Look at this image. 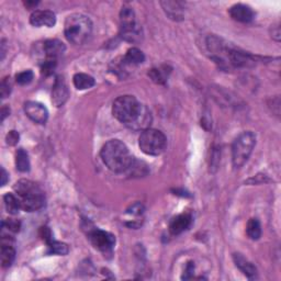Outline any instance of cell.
Returning a JSON list of instances; mask_svg holds the SVG:
<instances>
[{
  "mask_svg": "<svg viewBox=\"0 0 281 281\" xmlns=\"http://www.w3.org/2000/svg\"><path fill=\"white\" fill-rule=\"evenodd\" d=\"M112 113L117 120L134 131H144L152 123L151 111L133 96H121L115 100Z\"/></svg>",
  "mask_w": 281,
  "mask_h": 281,
  "instance_id": "obj_1",
  "label": "cell"
},
{
  "mask_svg": "<svg viewBox=\"0 0 281 281\" xmlns=\"http://www.w3.org/2000/svg\"><path fill=\"white\" fill-rule=\"evenodd\" d=\"M101 158L105 165L115 172L128 171L134 158L127 145L119 140H110L101 149Z\"/></svg>",
  "mask_w": 281,
  "mask_h": 281,
  "instance_id": "obj_2",
  "label": "cell"
},
{
  "mask_svg": "<svg viewBox=\"0 0 281 281\" xmlns=\"http://www.w3.org/2000/svg\"><path fill=\"white\" fill-rule=\"evenodd\" d=\"M14 189L17 197L20 200L22 210L27 212H34L44 207V194L35 182L27 180V179H21V180L16 182Z\"/></svg>",
  "mask_w": 281,
  "mask_h": 281,
  "instance_id": "obj_3",
  "label": "cell"
},
{
  "mask_svg": "<svg viewBox=\"0 0 281 281\" xmlns=\"http://www.w3.org/2000/svg\"><path fill=\"white\" fill-rule=\"evenodd\" d=\"M65 37L70 43L80 45L88 40L92 32V22L81 14H74L67 17L64 28Z\"/></svg>",
  "mask_w": 281,
  "mask_h": 281,
  "instance_id": "obj_4",
  "label": "cell"
},
{
  "mask_svg": "<svg viewBox=\"0 0 281 281\" xmlns=\"http://www.w3.org/2000/svg\"><path fill=\"white\" fill-rule=\"evenodd\" d=\"M256 145V135L252 131H246L238 135L232 146V160L235 168H241L248 160Z\"/></svg>",
  "mask_w": 281,
  "mask_h": 281,
  "instance_id": "obj_5",
  "label": "cell"
},
{
  "mask_svg": "<svg viewBox=\"0 0 281 281\" xmlns=\"http://www.w3.org/2000/svg\"><path fill=\"white\" fill-rule=\"evenodd\" d=\"M139 146L143 153L151 156H158L167 146V139L163 132L148 128L142 131L139 139Z\"/></svg>",
  "mask_w": 281,
  "mask_h": 281,
  "instance_id": "obj_6",
  "label": "cell"
},
{
  "mask_svg": "<svg viewBox=\"0 0 281 281\" xmlns=\"http://www.w3.org/2000/svg\"><path fill=\"white\" fill-rule=\"evenodd\" d=\"M120 23L122 39L128 42H132V43L141 41L142 31L141 28L137 26L135 20V14L132 8H122L120 13Z\"/></svg>",
  "mask_w": 281,
  "mask_h": 281,
  "instance_id": "obj_7",
  "label": "cell"
},
{
  "mask_svg": "<svg viewBox=\"0 0 281 281\" xmlns=\"http://www.w3.org/2000/svg\"><path fill=\"white\" fill-rule=\"evenodd\" d=\"M89 240H90L93 246L103 252L105 255L112 254L113 247L116 244V236L109 232L103 231L100 229L89 230L88 234Z\"/></svg>",
  "mask_w": 281,
  "mask_h": 281,
  "instance_id": "obj_8",
  "label": "cell"
},
{
  "mask_svg": "<svg viewBox=\"0 0 281 281\" xmlns=\"http://www.w3.org/2000/svg\"><path fill=\"white\" fill-rule=\"evenodd\" d=\"M26 115L35 123L44 124L49 119V111L46 108L37 101H28L25 104Z\"/></svg>",
  "mask_w": 281,
  "mask_h": 281,
  "instance_id": "obj_9",
  "label": "cell"
},
{
  "mask_svg": "<svg viewBox=\"0 0 281 281\" xmlns=\"http://www.w3.org/2000/svg\"><path fill=\"white\" fill-rule=\"evenodd\" d=\"M69 97L68 88L62 76L56 77L52 90V103L55 107H63Z\"/></svg>",
  "mask_w": 281,
  "mask_h": 281,
  "instance_id": "obj_10",
  "label": "cell"
},
{
  "mask_svg": "<svg viewBox=\"0 0 281 281\" xmlns=\"http://www.w3.org/2000/svg\"><path fill=\"white\" fill-rule=\"evenodd\" d=\"M14 238L10 235L3 234L2 241V265L4 268H8L16 258V248L14 246Z\"/></svg>",
  "mask_w": 281,
  "mask_h": 281,
  "instance_id": "obj_11",
  "label": "cell"
},
{
  "mask_svg": "<svg viewBox=\"0 0 281 281\" xmlns=\"http://www.w3.org/2000/svg\"><path fill=\"white\" fill-rule=\"evenodd\" d=\"M30 23L34 27L52 28L56 23V16L50 10H37L30 17Z\"/></svg>",
  "mask_w": 281,
  "mask_h": 281,
  "instance_id": "obj_12",
  "label": "cell"
},
{
  "mask_svg": "<svg viewBox=\"0 0 281 281\" xmlns=\"http://www.w3.org/2000/svg\"><path fill=\"white\" fill-rule=\"evenodd\" d=\"M229 13L233 20L243 22V23H248L250 21H253L255 18L254 10L250 8L249 6L243 5V4H237L232 6L229 10Z\"/></svg>",
  "mask_w": 281,
  "mask_h": 281,
  "instance_id": "obj_13",
  "label": "cell"
},
{
  "mask_svg": "<svg viewBox=\"0 0 281 281\" xmlns=\"http://www.w3.org/2000/svg\"><path fill=\"white\" fill-rule=\"evenodd\" d=\"M193 223V218L189 213H182L175 217L169 223V232L172 235H179L182 232L189 229V226Z\"/></svg>",
  "mask_w": 281,
  "mask_h": 281,
  "instance_id": "obj_14",
  "label": "cell"
},
{
  "mask_svg": "<svg viewBox=\"0 0 281 281\" xmlns=\"http://www.w3.org/2000/svg\"><path fill=\"white\" fill-rule=\"evenodd\" d=\"M233 259H234L236 267L240 269L245 276L248 277L249 279L256 278V276H257L256 267L249 260L245 258L244 256H242L241 254H234L233 255Z\"/></svg>",
  "mask_w": 281,
  "mask_h": 281,
  "instance_id": "obj_15",
  "label": "cell"
},
{
  "mask_svg": "<svg viewBox=\"0 0 281 281\" xmlns=\"http://www.w3.org/2000/svg\"><path fill=\"white\" fill-rule=\"evenodd\" d=\"M44 53L47 58L56 59L66 50L65 44L59 40H47L44 43Z\"/></svg>",
  "mask_w": 281,
  "mask_h": 281,
  "instance_id": "obj_16",
  "label": "cell"
},
{
  "mask_svg": "<svg viewBox=\"0 0 281 281\" xmlns=\"http://www.w3.org/2000/svg\"><path fill=\"white\" fill-rule=\"evenodd\" d=\"M161 7H163L166 15L168 16L170 19L179 21L183 19L182 14V5L178 2H161Z\"/></svg>",
  "mask_w": 281,
  "mask_h": 281,
  "instance_id": "obj_17",
  "label": "cell"
},
{
  "mask_svg": "<svg viewBox=\"0 0 281 281\" xmlns=\"http://www.w3.org/2000/svg\"><path fill=\"white\" fill-rule=\"evenodd\" d=\"M73 82L74 86L78 89V90H86V89L92 88L95 86V78L90 75L78 73L73 77Z\"/></svg>",
  "mask_w": 281,
  "mask_h": 281,
  "instance_id": "obj_18",
  "label": "cell"
},
{
  "mask_svg": "<svg viewBox=\"0 0 281 281\" xmlns=\"http://www.w3.org/2000/svg\"><path fill=\"white\" fill-rule=\"evenodd\" d=\"M123 61L125 62V64L139 65L145 61V55L141 50L136 49V47H132V49H130L127 54H125Z\"/></svg>",
  "mask_w": 281,
  "mask_h": 281,
  "instance_id": "obj_19",
  "label": "cell"
},
{
  "mask_svg": "<svg viewBox=\"0 0 281 281\" xmlns=\"http://www.w3.org/2000/svg\"><path fill=\"white\" fill-rule=\"evenodd\" d=\"M16 166L17 169L21 172H27L30 170L29 155L23 148H19L16 153Z\"/></svg>",
  "mask_w": 281,
  "mask_h": 281,
  "instance_id": "obj_20",
  "label": "cell"
},
{
  "mask_svg": "<svg viewBox=\"0 0 281 281\" xmlns=\"http://www.w3.org/2000/svg\"><path fill=\"white\" fill-rule=\"evenodd\" d=\"M4 201H5V206H6V210L8 211L9 214H17L19 212V210L21 209V205H20V200L18 198L17 196H15L14 194H7L5 195L4 197Z\"/></svg>",
  "mask_w": 281,
  "mask_h": 281,
  "instance_id": "obj_21",
  "label": "cell"
},
{
  "mask_svg": "<svg viewBox=\"0 0 281 281\" xmlns=\"http://www.w3.org/2000/svg\"><path fill=\"white\" fill-rule=\"evenodd\" d=\"M246 233L250 240L257 241L261 236V225L258 219H250L246 226Z\"/></svg>",
  "mask_w": 281,
  "mask_h": 281,
  "instance_id": "obj_22",
  "label": "cell"
},
{
  "mask_svg": "<svg viewBox=\"0 0 281 281\" xmlns=\"http://www.w3.org/2000/svg\"><path fill=\"white\" fill-rule=\"evenodd\" d=\"M47 246H49V250H47V253L49 254L65 256L69 252V248L67 245L62 242H56L52 240L50 243H47Z\"/></svg>",
  "mask_w": 281,
  "mask_h": 281,
  "instance_id": "obj_23",
  "label": "cell"
},
{
  "mask_svg": "<svg viewBox=\"0 0 281 281\" xmlns=\"http://www.w3.org/2000/svg\"><path fill=\"white\" fill-rule=\"evenodd\" d=\"M148 76L151 77L153 81H155L156 83H159V85H163V83H165L166 80H167L166 73L160 68L151 69L148 71Z\"/></svg>",
  "mask_w": 281,
  "mask_h": 281,
  "instance_id": "obj_24",
  "label": "cell"
},
{
  "mask_svg": "<svg viewBox=\"0 0 281 281\" xmlns=\"http://www.w3.org/2000/svg\"><path fill=\"white\" fill-rule=\"evenodd\" d=\"M3 230H7L8 233H18L20 231L21 228V223L18 220L15 219H8L3 221Z\"/></svg>",
  "mask_w": 281,
  "mask_h": 281,
  "instance_id": "obj_25",
  "label": "cell"
},
{
  "mask_svg": "<svg viewBox=\"0 0 281 281\" xmlns=\"http://www.w3.org/2000/svg\"><path fill=\"white\" fill-rule=\"evenodd\" d=\"M32 79H33V71L30 70V69L21 71V73L16 75V80L21 86L28 85V83L32 81Z\"/></svg>",
  "mask_w": 281,
  "mask_h": 281,
  "instance_id": "obj_26",
  "label": "cell"
},
{
  "mask_svg": "<svg viewBox=\"0 0 281 281\" xmlns=\"http://www.w3.org/2000/svg\"><path fill=\"white\" fill-rule=\"evenodd\" d=\"M56 67V59L54 58H46L45 62L42 64V73L44 75H51L53 74L54 69Z\"/></svg>",
  "mask_w": 281,
  "mask_h": 281,
  "instance_id": "obj_27",
  "label": "cell"
},
{
  "mask_svg": "<svg viewBox=\"0 0 281 281\" xmlns=\"http://www.w3.org/2000/svg\"><path fill=\"white\" fill-rule=\"evenodd\" d=\"M11 82L9 80V78H5L2 82V88H0V93H2V98L5 99L7 98L8 96L11 92Z\"/></svg>",
  "mask_w": 281,
  "mask_h": 281,
  "instance_id": "obj_28",
  "label": "cell"
},
{
  "mask_svg": "<svg viewBox=\"0 0 281 281\" xmlns=\"http://www.w3.org/2000/svg\"><path fill=\"white\" fill-rule=\"evenodd\" d=\"M194 272H195V262L189 261L187 262L186 267H184L183 270V274H182V279H191L194 277Z\"/></svg>",
  "mask_w": 281,
  "mask_h": 281,
  "instance_id": "obj_29",
  "label": "cell"
},
{
  "mask_svg": "<svg viewBox=\"0 0 281 281\" xmlns=\"http://www.w3.org/2000/svg\"><path fill=\"white\" fill-rule=\"evenodd\" d=\"M19 133L17 131H10V132L7 134V137H6V141H7V144L10 146L16 145L18 142H19Z\"/></svg>",
  "mask_w": 281,
  "mask_h": 281,
  "instance_id": "obj_30",
  "label": "cell"
},
{
  "mask_svg": "<svg viewBox=\"0 0 281 281\" xmlns=\"http://www.w3.org/2000/svg\"><path fill=\"white\" fill-rule=\"evenodd\" d=\"M143 211H144V207H143L141 203H135V205H133L129 209L128 213L132 215H141Z\"/></svg>",
  "mask_w": 281,
  "mask_h": 281,
  "instance_id": "obj_31",
  "label": "cell"
},
{
  "mask_svg": "<svg viewBox=\"0 0 281 281\" xmlns=\"http://www.w3.org/2000/svg\"><path fill=\"white\" fill-rule=\"evenodd\" d=\"M8 181V174L7 171L5 170V168H2V186H5Z\"/></svg>",
  "mask_w": 281,
  "mask_h": 281,
  "instance_id": "obj_32",
  "label": "cell"
},
{
  "mask_svg": "<svg viewBox=\"0 0 281 281\" xmlns=\"http://www.w3.org/2000/svg\"><path fill=\"white\" fill-rule=\"evenodd\" d=\"M10 115V109L8 107H3L2 109V121H4L6 117H8Z\"/></svg>",
  "mask_w": 281,
  "mask_h": 281,
  "instance_id": "obj_33",
  "label": "cell"
},
{
  "mask_svg": "<svg viewBox=\"0 0 281 281\" xmlns=\"http://www.w3.org/2000/svg\"><path fill=\"white\" fill-rule=\"evenodd\" d=\"M5 46H6V44H5V40H3V42H2V59H4L5 54H6Z\"/></svg>",
  "mask_w": 281,
  "mask_h": 281,
  "instance_id": "obj_34",
  "label": "cell"
}]
</instances>
